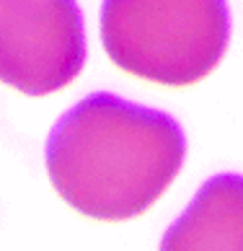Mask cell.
I'll return each mask as SVG.
<instances>
[{
    "instance_id": "6da1fadb",
    "label": "cell",
    "mask_w": 243,
    "mask_h": 251,
    "mask_svg": "<svg viewBox=\"0 0 243 251\" xmlns=\"http://www.w3.org/2000/svg\"><path fill=\"white\" fill-rule=\"evenodd\" d=\"M184 155L186 137L171 114L98 91L62 114L44 161L70 207L96 220H129L171 187Z\"/></svg>"
},
{
    "instance_id": "7a4b0ae2",
    "label": "cell",
    "mask_w": 243,
    "mask_h": 251,
    "mask_svg": "<svg viewBox=\"0 0 243 251\" xmlns=\"http://www.w3.org/2000/svg\"><path fill=\"white\" fill-rule=\"evenodd\" d=\"M101 42L124 73L192 86L225 54L230 11L225 0H104Z\"/></svg>"
},
{
    "instance_id": "277c9868",
    "label": "cell",
    "mask_w": 243,
    "mask_h": 251,
    "mask_svg": "<svg viewBox=\"0 0 243 251\" xmlns=\"http://www.w3.org/2000/svg\"><path fill=\"white\" fill-rule=\"evenodd\" d=\"M161 251H243V176L218 174L163 233Z\"/></svg>"
},
{
    "instance_id": "3957f363",
    "label": "cell",
    "mask_w": 243,
    "mask_h": 251,
    "mask_svg": "<svg viewBox=\"0 0 243 251\" xmlns=\"http://www.w3.org/2000/svg\"><path fill=\"white\" fill-rule=\"evenodd\" d=\"M86 26L75 0H0V83L47 96L78 78Z\"/></svg>"
}]
</instances>
